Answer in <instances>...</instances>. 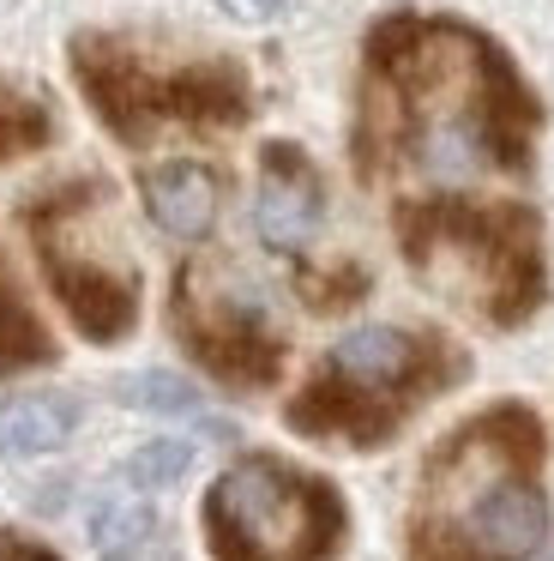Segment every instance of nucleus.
<instances>
[{
  "label": "nucleus",
  "instance_id": "1",
  "mask_svg": "<svg viewBox=\"0 0 554 561\" xmlns=\"http://www.w3.org/2000/svg\"><path fill=\"white\" fill-rule=\"evenodd\" d=\"M542 103L500 49L446 19H385L368 37V98L356 151L361 170L422 175H524Z\"/></svg>",
  "mask_w": 554,
  "mask_h": 561
},
{
  "label": "nucleus",
  "instance_id": "2",
  "mask_svg": "<svg viewBox=\"0 0 554 561\" xmlns=\"http://www.w3.org/2000/svg\"><path fill=\"white\" fill-rule=\"evenodd\" d=\"M397 242L409 266L446 296L470 302L476 314L518 327L549 290L542 266V230L530 206H494V199H409L397 211Z\"/></svg>",
  "mask_w": 554,
  "mask_h": 561
},
{
  "label": "nucleus",
  "instance_id": "3",
  "mask_svg": "<svg viewBox=\"0 0 554 561\" xmlns=\"http://www.w3.org/2000/svg\"><path fill=\"white\" fill-rule=\"evenodd\" d=\"M446 375V351L404 327H356L332 344L313 392L289 404V423L313 435L380 440L434 380Z\"/></svg>",
  "mask_w": 554,
  "mask_h": 561
},
{
  "label": "nucleus",
  "instance_id": "4",
  "mask_svg": "<svg viewBox=\"0 0 554 561\" xmlns=\"http://www.w3.org/2000/svg\"><path fill=\"white\" fill-rule=\"evenodd\" d=\"M205 531L217 561H325L344 531V507L320 477L277 459H241L211 483Z\"/></svg>",
  "mask_w": 554,
  "mask_h": 561
},
{
  "label": "nucleus",
  "instance_id": "5",
  "mask_svg": "<svg viewBox=\"0 0 554 561\" xmlns=\"http://www.w3.org/2000/svg\"><path fill=\"white\" fill-rule=\"evenodd\" d=\"M79 79H84V91H91V110L103 115L120 139H145L157 122L223 127V122H241V115H247V79L223 61L151 73L127 43L84 37L79 43Z\"/></svg>",
  "mask_w": 554,
  "mask_h": 561
},
{
  "label": "nucleus",
  "instance_id": "6",
  "mask_svg": "<svg viewBox=\"0 0 554 561\" xmlns=\"http://www.w3.org/2000/svg\"><path fill=\"white\" fill-rule=\"evenodd\" d=\"M96 211H103V187L84 182V187H60L55 199H43L31 211V224H36L43 266L55 278V296L79 320V332L108 344L139 320V284H132L127 266H115V254L96 248V236H91Z\"/></svg>",
  "mask_w": 554,
  "mask_h": 561
},
{
  "label": "nucleus",
  "instance_id": "7",
  "mask_svg": "<svg viewBox=\"0 0 554 561\" xmlns=\"http://www.w3.org/2000/svg\"><path fill=\"white\" fill-rule=\"evenodd\" d=\"M175 320L187 332V351L199 363H211L229 380H272L277 375V339L265 327V302L259 290L235 278L193 266L181 272V296H175Z\"/></svg>",
  "mask_w": 554,
  "mask_h": 561
},
{
  "label": "nucleus",
  "instance_id": "8",
  "mask_svg": "<svg viewBox=\"0 0 554 561\" xmlns=\"http://www.w3.org/2000/svg\"><path fill=\"white\" fill-rule=\"evenodd\" d=\"M452 531L470 561H530L549 537V495L530 483V465H506L470 489Z\"/></svg>",
  "mask_w": 554,
  "mask_h": 561
},
{
  "label": "nucleus",
  "instance_id": "9",
  "mask_svg": "<svg viewBox=\"0 0 554 561\" xmlns=\"http://www.w3.org/2000/svg\"><path fill=\"white\" fill-rule=\"evenodd\" d=\"M320 211H325V194H320V170L301 158L296 146H265L259 158V194H253V224H259V242L277 248V254H296L308 248V236L320 230Z\"/></svg>",
  "mask_w": 554,
  "mask_h": 561
},
{
  "label": "nucleus",
  "instance_id": "10",
  "mask_svg": "<svg viewBox=\"0 0 554 561\" xmlns=\"http://www.w3.org/2000/svg\"><path fill=\"white\" fill-rule=\"evenodd\" d=\"M145 211L157 218V230L181 236V242H199L217 218V175L205 163H157L145 175Z\"/></svg>",
  "mask_w": 554,
  "mask_h": 561
},
{
  "label": "nucleus",
  "instance_id": "11",
  "mask_svg": "<svg viewBox=\"0 0 554 561\" xmlns=\"http://www.w3.org/2000/svg\"><path fill=\"white\" fill-rule=\"evenodd\" d=\"M79 428V404L67 392H24V399H0V459H36V453L67 447Z\"/></svg>",
  "mask_w": 554,
  "mask_h": 561
},
{
  "label": "nucleus",
  "instance_id": "12",
  "mask_svg": "<svg viewBox=\"0 0 554 561\" xmlns=\"http://www.w3.org/2000/svg\"><path fill=\"white\" fill-rule=\"evenodd\" d=\"M151 531H157V513H151V501H139V495H103L91 507V543L103 549L108 561L139 556V549L151 543Z\"/></svg>",
  "mask_w": 554,
  "mask_h": 561
},
{
  "label": "nucleus",
  "instance_id": "13",
  "mask_svg": "<svg viewBox=\"0 0 554 561\" xmlns=\"http://www.w3.org/2000/svg\"><path fill=\"white\" fill-rule=\"evenodd\" d=\"M55 356V344H48V332L36 327V314L24 308L19 284L7 278V266H0V375H12V368H36Z\"/></svg>",
  "mask_w": 554,
  "mask_h": 561
},
{
  "label": "nucleus",
  "instance_id": "14",
  "mask_svg": "<svg viewBox=\"0 0 554 561\" xmlns=\"http://www.w3.org/2000/svg\"><path fill=\"white\" fill-rule=\"evenodd\" d=\"M48 134H55L48 103L36 98V91H19V85L0 79V158H19V151L48 146Z\"/></svg>",
  "mask_w": 554,
  "mask_h": 561
},
{
  "label": "nucleus",
  "instance_id": "15",
  "mask_svg": "<svg viewBox=\"0 0 554 561\" xmlns=\"http://www.w3.org/2000/svg\"><path fill=\"white\" fill-rule=\"evenodd\" d=\"M115 399L132 404V411H151V416H205L199 387H187L181 375H163V368H145V375L115 380Z\"/></svg>",
  "mask_w": 554,
  "mask_h": 561
},
{
  "label": "nucleus",
  "instance_id": "16",
  "mask_svg": "<svg viewBox=\"0 0 554 561\" xmlns=\"http://www.w3.org/2000/svg\"><path fill=\"white\" fill-rule=\"evenodd\" d=\"M187 465H193V447H187V440H151V447H139V453L127 459V483L163 489V483H175Z\"/></svg>",
  "mask_w": 554,
  "mask_h": 561
},
{
  "label": "nucleus",
  "instance_id": "17",
  "mask_svg": "<svg viewBox=\"0 0 554 561\" xmlns=\"http://www.w3.org/2000/svg\"><path fill=\"white\" fill-rule=\"evenodd\" d=\"M223 7H229L235 19H272L277 7H284V0H223Z\"/></svg>",
  "mask_w": 554,
  "mask_h": 561
},
{
  "label": "nucleus",
  "instance_id": "18",
  "mask_svg": "<svg viewBox=\"0 0 554 561\" xmlns=\"http://www.w3.org/2000/svg\"><path fill=\"white\" fill-rule=\"evenodd\" d=\"M7 561H55V556H48V549H12Z\"/></svg>",
  "mask_w": 554,
  "mask_h": 561
}]
</instances>
